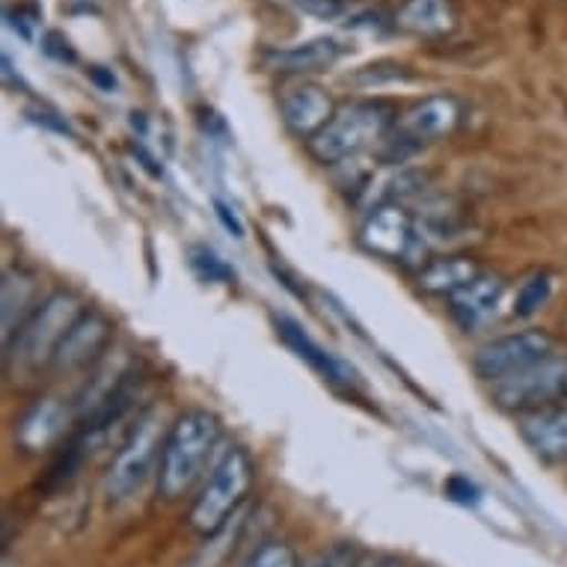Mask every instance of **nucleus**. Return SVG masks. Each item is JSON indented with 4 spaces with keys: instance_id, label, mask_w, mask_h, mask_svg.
Segmentation results:
<instances>
[{
    "instance_id": "nucleus-18",
    "label": "nucleus",
    "mask_w": 567,
    "mask_h": 567,
    "mask_svg": "<svg viewBox=\"0 0 567 567\" xmlns=\"http://www.w3.org/2000/svg\"><path fill=\"white\" fill-rule=\"evenodd\" d=\"M482 274V268L473 259L464 256H449V259L431 261L429 268L419 274V286L431 295H455L457 289H464L470 279Z\"/></svg>"
},
{
    "instance_id": "nucleus-27",
    "label": "nucleus",
    "mask_w": 567,
    "mask_h": 567,
    "mask_svg": "<svg viewBox=\"0 0 567 567\" xmlns=\"http://www.w3.org/2000/svg\"><path fill=\"white\" fill-rule=\"evenodd\" d=\"M215 208H217V217L224 220L226 229H229V233H233L235 238H244V226H241V220H238V215H235L233 208L220 203V199H217V203H215Z\"/></svg>"
},
{
    "instance_id": "nucleus-25",
    "label": "nucleus",
    "mask_w": 567,
    "mask_h": 567,
    "mask_svg": "<svg viewBox=\"0 0 567 567\" xmlns=\"http://www.w3.org/2000/svg\"><path fill=\"white\" fill-rule=\"evenodd\" d=\"M446 496L461 505H473L478 503V487L470 478H464V475H455V478L446 482Z\"/></svg>"
},
{
    "instance_id": "nucleus-5",
    "label": "nucleus",
    "mask_w": 567,
    "mask_h": 567,
    "mask_svg": "<svg viewBox=\"0 0 567 567\" xmlns=\"http://www.w3.org/2000/svg\"><path fill=\"white\" fill-rule=\"evenodd\" d=\"M164 416L158 410H152L131 429L128 440L113 457L111 470H107V493L116 503H125L140 487L150 482V475H158L161 452H164Z\"/></svg>"
},
{
    "instance_id": "nucleus-17",
    "label": "nucleus",
    "mask_w": 567,
    "mask_h": 567,
    "mask_svg": "<svg viewBox=\"0 0 567 567\" xmlns=\"http://www.w3.org/2000/svg\"><path fill=\"white\" fill-rule=\"evenodd\" d=\"M39 303L42 300H37V279L21 268L7 270V277H3V336L10 339Z\"/></svg>"
},
{
    "instance_id": "nucleus-4",
    "label": "nucleus",
    "mask_w": 567,
    "mask_h": 567,
    "mask_svg": "<svg viewBox=\"0 0 567 567\" xmlns=\"http://www.w3.org/2000/svg\"><path fill=\"white\" fill-rule=\"evenodd\" d=\"M252 484V461L244 449H229L220 464L215 466V473L208 475V482L196 496L194 508H190V526L199 535L212 538L224 529L226 523H233L238 517L244 496Z\"/></svg>"
},
{
    "instance_id": "nucleus-2",
    "label": "nucleus",
    "mask_w": 567,
    "mask_h": 567,
    "mask_svg": "<svg viewBox=\"0 0 567 567\" xmlns=\"http://www.w3.org/2000/svg\"><path fill=\"white\" fill-rule=\"evenodd\" d=\"M392 107L386 102H351L333 113V120L309 140V152L321 164H344L386 140Z\"/></svg>"
},
{
    "instance_id": "nucleus-14",
    "label": "nucleus",
    "mask_w": 567,
    "mask_h": 567,
    "mask_svg": "<svg viewBox=\"0 0 567 567\" xmlns=\"http://www.w3.org/2000/svg\"><path fill=\"white\" fill-rule=\"evenodd\" d=\"M342 54V45L336 39H312L291 48H274L265 54V65L279 75H309L333 65Z\"/></svg>"
},
{
    "instance_id": "nucleus-8",
    "label": "nucleus",
    "mask_w": 567,
    "mask_h": 567,
    "mask_svg": "<svg viewBox=\"0 0 567 567\" xmlns=\"http://www.w3.org/2000/svg\"><path fill=\"white\" fill-rule=\"evenodd\" d=\"M553 353H556V339L547 330H520V333L499 336V339L482 344L473 357V372L493 386V383L547 360Z\"/></svg>"
},
{
    "instance_id": "nucleus-21",
    "label": "nucleus",
    "mask_w": 567,
    "mask_h": 567,
    "mask_svg": "<svg viewBox=\"0 0 567 567\" xmlns=\"http://www.w3.org/2000/svg\"><path fill=\"white\" fill-rule=\"evenodd\" d=\"M190 265H194V270L205 282H229L235 277L233 268L215 250H208V247H190Z\"/></svg>"
},
{
    "instance_id": "nucleus-22",
    "label": "nucleus",
    "mask_w": 567,
    "mask_h": 567,
    "mask_svg": "<svg viewBox=\"0 0 567 567\" xmlns=\"http://www.w3.org/2000/svg\"><path fill=\"white\" fill-rule=\"evenodd\" d=\"M244 567H300L298 556L289 544H279V540H270V544H261Z\"/></svg>"
},
{
    "instance_id": "nucleus-7",
    "label": "nucleus",
    "mask_w": 567,
    "mask_h": 567,
    "mask_svg": "<svg viewBox=\"0 0 567 567\" xmlns=\"http://www.w3.org/2000/svg\"><path fill=\"white\" fill-rule=\"evenodd\" d=\"M461 122V104L452 95H429L419 104H413L410 111L395 116L390 134H386V146L392 155H413V152L425 150L431 143L449 137Z\"/></svg>"
},
{
    "instance_id": "nucleus-23",
    "label": "nucleus",
    "mask_w": 567,
    "mask_h": 567,
    "mask_svg": "<svg viewBox=\"0 0 567 567\" xmlns=\"http://www.w3.org/2000/svg\"><path fill=\"white\" fill-rule=\"evenodd\" d=\"M307 567H357V549L351 544H333L307 561Z\"/></svg>"
},
{
    "instance_id": "nucleus-28",
    "label": "nucleus",
    "mask_w": 567,
    "mask_h": 567,
    "mask_svg": "<svg viewBox=\"0 0 567 567\" xmlns=\"http://www.w3.org/2000/svg\"><path fill=\"white\" fill-rule=\"evenodd\" d=\"M369 567H404L399 561V558H378V561H372Z\"/></svg>"
},
{
    "instance_id": "nucleus-24",
    "label": "nucleus",
    "mask_w": 567,
    "mask_h": 567,
    "mask_svg": "<svg viewBox=\"0 0 567 567\" xmlns=\"http://www.w3.org/2000/svg\"><path fill=\"white\" fill-rule=\"evenodd\" d=\"M295 10H300L303 16H316V19H336L342 16V0H286Z\"/></svg>"
},
{
    "instance_id": "nucleus-6",
    "label": "nucleus",
    "mask_w": 567,
    "mask_h": 567,
    "mask_svg": "<svg viewBox=\"0 0 567 567\" xmlns=\"http://www.w3.org/2000/svg\"><path fill=\"white\" fill-rule=\"evenodd\" d=\"M491 399L496 408L512 410L517 416L535 410L558 408L567 401V353H553L547 360L493 383Z\"/></svg>"
},
{
    "instance_id": "nucleus-20",
    "label": "nucleus",
    "mask_w": 567,
    "mask_h": 567,
    "mask_svg": "<svg viewBox=\"0 0 567 567\" xmlns=\"http://www.w3.org/2000/svg\"><path fill=\"white\" fill-rule=\"evenodd\" d=\"M553 289H556V282L549 277L547 270H535L529 277L523 279L517 291H514L512 300V316L514 318H532L538 316L540 309L547 307L549 298H553Z\"/></svg>"
},
{
    "instance_id": "nucleus-19",
    "label": "nucleus",
    "mask_w": 567,
    "mask_h": 567,
    "mask_svg": "<svg viewBox=\"0 0 567 567\" xmlns=\"http://www.w3.org/2000/svg\"><path fill=\"white\" fill-rule=\"evenodd\" d=\"M65 422L63 408L51 399H42L37 408H30L19 422V440L28 449H45L60 434Z\"/></svg>"
},
{
    "instance_id": "nucleus-12",
    "label": "nucleus",
    "mask_w": 567,
    "mask_h": 567,
    "mask_svg": "<svg viewBox=\"0 0 567 567\" xmlns=\"http://www.w3.org/2000/svg\"><path fill=\"white\" fill-rule=\"evenodd\" d=\"M111 342V324L107 318L99 316V312H84L78 318L75 327L69 330L60 348H56L51 365L60 369V372H75V369H84L90 365L104 351V344Z\"/></svg>"
},
{
    "instance_id": "nucleus-10",
    "label": "nucleus",
    "mask_w": 567,
    "mask_h": 567,
    "mask_svg": "<svg viewBox=\"0 0 567 567\" xmlns=\"http://www.w3.org/2000/svg\"><path fill=\"white\" fill-rule=\"evenodd\" d=\"M279 113L289 131L303 140H312L327 122L333 120L336 111L333 99L327 95L324 86L309 84V81H291L279 90Z\"/></svg>"
},
{
    "instance_id": "nucleus-26",
    "label": "nucleus",
    "mask_w": 567,
    "mask_h": 567,
    "mask_svg": "<svg viewBox=\"0 0 567 567\" xmlns=\"http://www.w3.org/2000/svg\"><path fill=\"white\" fill-rule=\"evenodd\" d=\"M42 48H45L48 56H54L60 63H75V48L69 45V39L63 33H48Z\"/></svg>"
},
{
    "instance_id": "nucleus-3",
    "label": "nucleus",
    "mask_w": 567,
    "mask_h": 567,
    "mask_svg": "<svg viewBox=\"0 0 567 567\" xmlns=\"http://www.w3.org/2000/svg\"><path fill=\"white\" fill-rule=\"evenodd\" d=\"M84 316L81 300L72 291H54L28 316V321L7 339V363L16 369H37L54 360L56 348L78 318Z\"/></svg>"
},
{
    "instance_id": "nucleus-13",
    "label": "nucleus",
    "mask_w": 567,
    "mask_h": 567,
    "mask_svg": "<svg viewBox=\"0 0 567 567\" xmlns=\"http://www.w3.org/2000/svg\"><path fill=\"white\" fill-rule=\"evenodd\" d=\"M505 300V279L496 277V274H478L475 279H470L464 289H457L455 295H449V309L452 316L466 327L487 324Z\"/></svg>"
},
{
    "instance_id": "nucleus-1",
    "label": "nucleus",
    "mask_w": 567,
    "mask_h": 567,
    "mask_svg": "<svg viewBox=\"0 0 567 567\" xmlns=\"http://www.w3.org/2000/svg\"><path fill=\"white\" fill-rule=\"evenodd\" d=\"M220 443V422L215 413L203 408L185 410L182 416L169 425L164 452L158 466V491L167 499L185 496L203 475L208 457L215 455Z\"/></svg>"
},
{
    "instance_id": "nucleus-11",
    "label": "nucleus",
    "mask_w": 567,
    "mask_h": 567,
    "mask_svg": "<svg viewBox=\"0 0 567 567\" xmlns=\"http://www.w3.org/2000/svg\"><path fill=\"white\" fill-rule=\"evenodd\" d=\"M517 431L523 443L532 449V455H538L547 464H567V408L535 410L517 416Z\"/></svg>"
},
{
    "instance_id": "nucleus-16",
    "label": "nucleus",
    "mask_w": 567,
    "mask_h": 567,
    "mask_svg": "<svg viewBox=\"0 0 567 567\" xmlns=\"http://www.w3.org/2000/svg\"><path fill=\"white\" fill-rule=\"evenodd\" d=\"M395 24L413 37H446L455 28V10L449 0H404L395 12Z\"/></svg>"
},
{
    "instance_id": "nucleus-9",
    "label": "nucleus",
    "mask_w": 567,
    "mask_h": 567,
    "mask_svg": "<svg viewBox=\"0 0 567 567\" xmlns=\"http://www.w3.org/2000/svg\"><path fill=\"white\" fill-rule=\"evenodd\" d=\"M360 241L369 252L390 261H408L419 247V233L413 217L395 203H383L372 208L360 229Z\"/></svg>"
},
{
    "instance_id": "nucleus-15",
    "label": "nucleus",
    "mask_w": 567,
    "mask_h": 567,
    "mask_svg": "<svg viewBox=\"0 0 567 567\" xmlns=\"http://www.w3.org/2000/svg\"><path fill=\"white\" fill-rule=\"evenodd\" d=\"M277 330L279 336H282V342L289 344L291 351L298 353L300 360H307L316 372H321L327 378V381L333 383H351L353 381V372L348 369V365L342 363V360H336L333 353L324 351L321 344L312 339V336L303 330V327L298 324V321H291V318H279L277 321Z\"/></svg>"
}]
</instances>
